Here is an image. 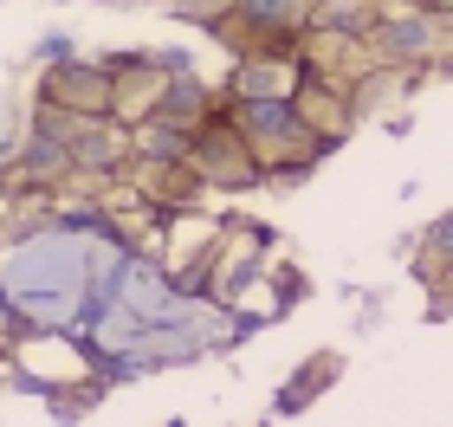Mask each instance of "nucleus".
I'll return each mask as SVG.
<instances>
[{
	"instance_id": "obj_1",
	"label": "nucleus",
	"mask_w": 453,
	"mask_h": 427,
	"mask_svg": "<svg viewBox=\"0 0 453 427\" xmlns=\"http://www.w3.org/2000/svg\"><path fill=\"white\" fill-rule=\"evenodd\" d=\"M447 39H453V19L434 7H415V0H382L376 19H369L363 46L376 65H408L421 78H441L447 72Z\"/></svg>"
},
{
	"instance_id": "obj_2",
	"label": "nucleus",
	"mask_w": 453,
	"mask_h": 427,
	"mask_svg": "<svg viewBox=\"0 0 453 427\" xmlns=\"http://www.w3.org/2000/svg\"><path fill=\"white\" fill-rule=\"evenodd\" d=\"M188 175L201 181V194H253L259 188V162L246 149V136L234 130V117L214 111L208 124H195L188 136Z\"/></svg>"
},
{
	"instance_id": "obj_3",
	"label": "nucleus",
	"mask_w": 453,
	"mask_h": 427,
	"mask_svg": "<svg viewBox=\"0 0 453 427\" xmlns=\"http://www.w3.org/2000/svg\"><path fill=\"white\" fill-rule=\"evenodd\" d=\"M27 97L78 111V117H111V58L104 52H72L58 65H33Z\"/></svg>"
},
{
	"instance_id": "obj_4",
	"label": "nucleus",
	"mask_w": 453,
	"mask_h": 427,
	"mask_svg": "<svg viewBox=\"0 0 453 427\" xmlns=\"http://www.w3.org/2000/svg\"><path fill=\"white\" fill-rule=\"evenodd\" d=\"M421 85L427 78L408 72V65H369L349 85V111H357V124H408V97Z\"/></svg>"
},
{
	"instance_id": "obj_5",
	"label": "nucleus",
	"mask_w": 453,
	"mask_h": 427,
	"mask_svg": "<svg viewBox=\"0 0 453 427\" xmlns=\"http://www.w3.org/2000/svg\"><path fill=\"white\" fill-rule=\"evenodd\" d=\"M298 117H304V130H311L324 149H337V142H349L357 136V111H349V91H337V85H324V78H311V72H298Z\"/></svg>"
},
{
	"instance_id": "obj_6",
	"label": "nucleus",
	"mask_w": 453,
	"mask_h": 427,
	"mask_svg": "<svg viewBox=\"0 0 453 427\" xmlns=\"http://www.w3.org/2000/svg\"><path fill=\"white\" fill-rule=\"evenodd\" d=\"M408 272L427 285V304H434L427 317H447V220L441 214L415 233V247H408Z\"/></svg>"
},
{
	"instance_id": "obj_7",
	"label": "nucleus",
	"mask_w": 453,
	"mask_h": 427,
	"mask_svg": "<svg viewBox=\"0 0 453 427\" xmlns=\"http://www.w3.org/2000/svg\"><path fill=\"white\" fill-rule=\"evenodd\" d=\"M337 376H343V356H337V350H318L311 362H304V370L285 376V389L273 395V415H304V408H311V401L337 382Z\"/></svg>"
},
{
	"instance_id": "obj_8",
	"label": "nucleus",
	"mask_w": 453,
	"mask_h": 427,
	"mask_svg": "<svg viewBox=\"0 0 453 427\" xmlns=\"http://www.w3.org/2000/svg\"><path fill=\"white\" fill-rule=\"evenodd\" d=\"M234 7V0H162V13H175V19H188V27H214V19Z\"/></svg>"
},
{
	"instance_id": "obj_9",
	"label": "nucleus",
	"mask_w": 453,
	"mask_h": 427,
	"mask_svg": "<svg viewBox=\"0 0 453 427\" xmlns=\"http://www.w3.org/2000/svg\"><path fill=\"white\" fill-rule=\"evenodd\" d=\"M72 52H78V39L65 27H52V33L33 39V65H58V58H72Z\"/></svg>"
}]
</instances>
